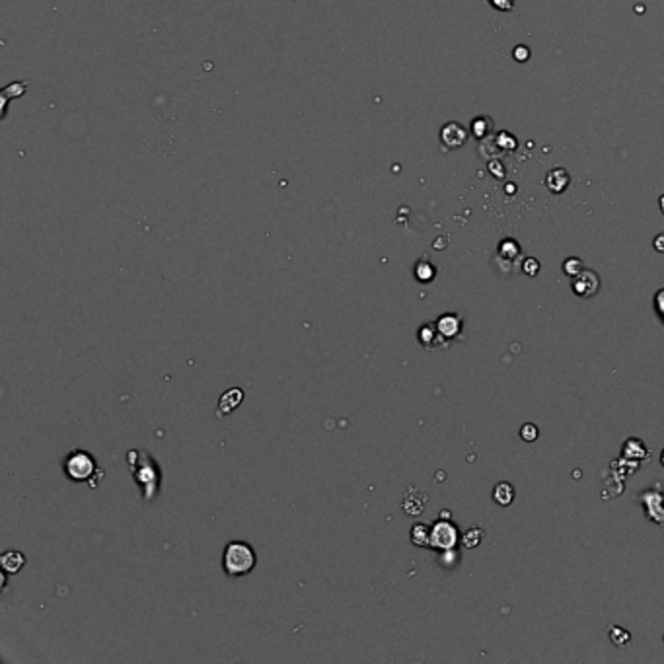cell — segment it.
<instances>
[{
    "label": "cell",
    "mask_w": 664,
    "mask_h": 664,
    "mask_svg": "<svg viewBox=\"0 0 664 664\" xmlns=\"http://www.w3.org/2000/svg\"><path fill=\"white\" fill-rule=\"evenodd\" d=\"M129 464L133 468V475L135 481L142 491L144 501H152L158 489H160V470L158 464L150 458L147 452H138V460H135V454L129 452Z\"/></svg>",
    "instance_id": "1"
},
{
    "label": "cell",
    "mask_w": 664,
    "mask_h": 664,
    "mask_svg": "<svg viewBox=\"0 0 664 664\" xmlns=\"http://www.w3.org/2000/svg\"><path fill=\"white\" fill-rule=\"evenodd\" d=\"M255 551L250 544L246 542H230L224 550V559H222V565H224V571L230 577H242V575H248L255 567Z\"/></svg>",
    "instance_id": "2"
},
{
    "label": "cell",
    "mask_w": 664,
    "mask_h": 664,
    "mask_svg": "<svg viewBox=\"0 0 664 664\" xmlns=\"http://www.w3.org/2000/svg\"><path fill=\"white\" fill-rule=\"evenodd\" d=\"M65 471L72 481L90 480L96 471V460L84 450H74L65 460Z\"/></svg>",
    "instance_id": "3"
},
{
    "label": "cell",
    "mask_w": 664,
    "mask_h": 664,
    "mask_svg": "<svg viewBox=\"0 0 664 664\" xmlns=\"http://www.w3.org/2000/svg\"><path fill=\"white\" fill-rule=\"evenodd\" d=\"M600 288V279L595 271L590 269H583L577 277H572V292L581 298H590L595 297Z\"/></svg>",
    "instance_id": "4"
},
{
    "label": "cell",
    "mask_w": 664,
    "mask_h": 664,
    "mask_svg": "<svg viewBox=\"0 0 664 664\" xmlns=\"http://www.w3.org/2000/svg\"><path fill=\"white\" fill-rule=\"evenodd\" d=\"M456 542V530L450 522H438L431 532V544L436 548H450Z\"/></svg>",
    "instance_id": "5"
},
{
    "label": "cell",
    "mask_w": 664,
    "mask_h": 664,
    "mask_svg": "<svg viewBox=\"0 0 664 664\" xmlns=\"http://www.w3.org/2000/svg\"><path fill=\"white\" fill-rule=\"evenodd\" d=\"M242 400H244V392H242L240 388L228 389V392H226V394L222 396L220 403H218L217 417H226L230 411H234V409H236V407L240 405Z\"/></svg>",
    "instance_id": "6"
},
{
    "label": "cell",
    "mask_w": 664,
    "mask_h": 664,
    "mask_svg": "<svg viewBox=\"0 0 664 664\" xmlns=\"http://www.w3.org/2000/svg\"><path fill=\"white\" fill-rule=\"evenodd\" d=\"M440 138H442V142L447 144L448 149H456V147H462L466 142V131L458 123H448L442 129Z\"/></svg>",
    "instance_id": "7"
},
{
    "label": "cell",
    "mask_w": 664,
    "mask_h": 664,
    "mask_svg": "<svg viewBox=\"0 0 664 664\" xmlns=\"http://www.w3.org/2000/svg\"><path fill=\"white\" fill-rule=\"evenodd\" d=\"M571 178L569 173L565 172L563 168H553L548 175H546V187L550 189L551 193H563L565 187L569 185Z\"/></svg>",
    "instance_id": "8"
},
{
    "label": "cell",
    "mask_w": 664,
    "mask_h": 664,
    "mask_svg": "<svg viewBox=\"0 0 664 664\" xmlns=\"http://www.w3.org/2000/svg\"><path fill=\"white\" fill-rule=\"evenodd\" d=\"M425 503H427V497L421 495L419 491L411 489V491L407 493V497L403 499V511L411 516L421 515L425 511Z\"/></svg>",
    "instance_id": "9"
},
{
    "label": "cell",
    "mask_w": 664,
    "mask_h": 664,
    "mask_svg": "<svg viewBox=\"0 0 664 664\" xmlns=\"http://www.w3.org/2000/svg\"><path fill=\"white\" fill-rule=\"evenodd\" d=\"M493 499H495V503L501 504V506H508L515 501V487L511 483H506V481L497 483L495 489H493Z\"/></svg>",
    "instance_id": "10"
},
{
    "label": "cell",
    "mask_w": 664,
    "mask_h": 664,
    "mask_svg": "<svg viewBox=\"0 0 664 664\" xmlns=\"http://www.w3.org/2000/svg\"><path fill=\"white\" fill-rule=\"evenodd\" d=\"M460 328H462V323H460V320L456 318V316H442L440 320L436 321V330H438V333L442 335V337H454L456 333L460 332Z\"/></svg>",
    "instance_id": "11"
},
{
    "label": "cell",
    "mask_w": 664,
    "mask_h": 664,
    "mask_svg": "<svg viewBox=\"0 0 664 664\" xmlns=\"http://www.w3.org/2000/svg\"><path fill=\"white\" fill-rule=\"evenodd\" d=\"M0 563H2V569L6 572H18L23 567L25 559H23V555L20 551H6V553L2 555Z\"/></svg>",
    "instance_id": "12"
},
{
    "label": "cell",
    "mask_w": 664,
    "mask_h": 664,
    "mask_svg": "<svg viewBox=\"0 0 664 664\" xmlns=\"http://www.w3.org/2000/svg\"><path fill=\"white\" fill-rule=\"evenodd\" d=\"M411 539L415 546H429L431 544V530L425 524H417L411 530Z\"/></svg>",
    "instance_id": "13"
},
{
    "label": "cell",
    "mask_w": 664,
    "mask_h": 664,
    "mask_svg": "<svg viewBox=\"0 0 664 664\" xmlns=\"http://www.w3.org/2000/svg\"><path fill=\"white\" fill-rule=\"evenodd\" d=\"M610 639H612V643L614 645H618V647H621V649H625L628 645H630V641H631V635L628 633V631L623 630V628H610Z\"/></svg>",
    "instance_id": "14"
},
{
    "label": "cell",
    "mask_w": 664,
    "mask_h": 664,
    "mask_svg": "<svg viewBox=\"0 0 664 664\" xmlns=\"http://www.w3.org/2000/svg\"><path fill=\"white\" fill-rule=\"evenodd\" d=\"M481 538H483V530H481V528H470V530L464 534L462 544H464L466 548L473 550V548H478V546H480Z\"/></svg>",
    "instance_id": "15"
},
{
    "label": "cell",
    "mask_w": 664,
    "mask_h": 664,
    "mask_svg": "<svg viewBox=\"0 0 664 664\" xmlns=\"http://www.w3.org/2000/svg\"><path fill=\"white\" fill-rule=\"evenodd\" d=\"M415 275H417L419 281L429 283V281H433V277H435V267L431 264H427V261H419L417 267H415Z\"/></svg>",
    "instance_id": "16"
},
{
    "label": "cell",
    "mask_w": 664,
    "mask_h": 664,
    "mask_svg": "<svg viewBox=\"0 0 664 664\" xmlns=\"http://www.w3.org/2000/svg\"><path fill=\"white\" fill-rule=\"evenodd\" d=\"M499 253L506 259H515L516 255L520 253V248H518V244L515 240H503L501 246H499Z\"/></svg>",
    "instance_id": "17"
},
{
    "label": "cell",
    "mask_w": 664,
    "mask_h": 664,
    "mask_svg": "<svg viewBox=\"0 0 664 664\" xmlns=\"http://www.w3.org/2000/svg\"><path fill=\"white\" fill-rule=\"evenodd\" d=\"M563 271H565V275L577 277L581 271H583V264H581V259H577V257H569V259L563 264Z\"/></svg>",
    "instance_id": "18"
},
{
    "label": "cell",
    "mask_w": 664,
    "mask_h": 664,
    "mask_svg": "<svg viewBox=\"0 0 664 664\" xmlns=\"http://www.w3.org/2000/svg\"><path fill=\"white\" fill-rule=\"evenodd\" d=\"M538 427L536 425H532V423H526V425H522V429H520V438L522 440H526V442H534L536 438H538Z\"/></svg>",
    "instance_id": "19"
},
{
    "label": "cell",
    "mask_w": 664,
    "mask_h": 664,
    "mask_svg": "<svg viewBox=\"0 0 664 664\" xmlns=\"http://www.w3.org/2000/svg\"><path fill=\"white\" fill-rule=\"evenodd\" d=\"M522 269H524V273H526L528 277H536L539 271V264L534 257H528L524 265H522Z\"/></svg>",
    "instance_id": "20"
},
{
    "label": "cell",
    "mask_w": 664,
    "mask_h": 664,
    "mask_svg": "<svg viewBox=\"0 0 664 664\" xmlns=\"http://www.w3.org/2000/svg\"><path fill=\"white\" fill-rule=\"evenodd\" d=\"M515 57L518 58V61H526V58L530 57V51H528V47H524V45L516 47Z\"/></svg>",
    "instance_id": "21"
},
{
    "label": "cell",
    "mask_w": 664,
    "mask_h": 664,
    "mask_svg": "<svg viewBox=\"0 0 664 664\" xmlns=\"http://www.w3.org/2000/svg\"><path fill=\"white\" fill-rule=\"evenodd\" d=\"M654 250L656 252H661V253H664V234H658L656 238H654Z\"/></svg>",
    "instance_id": "22"
},
{
    "label": "cell",
    "mask_w": 664,
    "mask_h": 664,
    "mask_svg": "<svg viewBox=\"0 0 664 664\" xmlns=\"http://www.w3.org/2000/svg\"><path fill=\"white\" fill-rule=\"evenodd\" d=\"M661 211L664 213V197H661Z\"/></svg>",
    "instance_id": "23"
},
{
    "label": "cell",
    "mask_w": 664,
    "mask_h": 664,
    "mask_svg": "<svg viewBox=\"0 0 664 664\" xmlns=\"http://www.w3.org/2000/svg\"><path fill=\"white\" fill-rule=\"evenodd\" d=\"M661 460H663V466H664V452H663V456H661Z\"/></svg>",
    "instance_id": "24"
}]
</instances>
